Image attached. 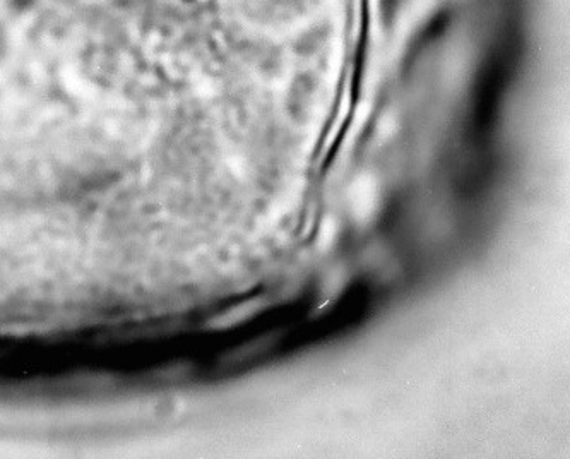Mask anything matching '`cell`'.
Returning a JSON list of instances; mask_svg holds the SVG:
<instances>
[{
	"label": "cell",
	"mask_w": 570,
	"mask_h": 459,
	"mask_svg": "<svg viewBox=\"0 0 570 459\" xmlns=\"http://www.w3.org/2000/svg\"><path fill=\"white\" fill-rule=\"evenodd\" d=\"M349 204L356 221H368L377 206V184L374 177H360L349 189Z\"/></svg>",
	"instance_id": "obj_1"
},
{
	"label": "cell",
	"mask_w": 570,
	"mask_h": 459,
	"mask_svg": "<svg viewBox=\"0 0 570 459\" xmlns=\"http://www.w3.org/2000/svg\"><path fill=\"white\" fill-rule=\"evenodd\" d=\"M334 233H336V225H334L333 219H327L322 226V233H320V245H322L324 249L333 242Z\"/></svg>",
	"instance_id": "obj_2"
}]
</instances>
